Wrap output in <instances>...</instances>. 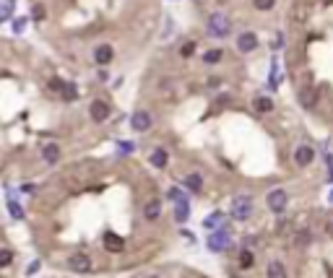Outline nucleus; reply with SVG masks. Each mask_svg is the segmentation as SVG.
<instances>
[{"label": "nucleus", "mask_w": 333, "mask_h": 278, "mask_svg": "<svg viewBox=\"0 0 333 278\" xmlns=\"http://www.w3.org/2000/svg\"><path fill=\"white\" fill-rule=\"evenodd\" d=\"M89 115H92L94 122H104L112 115V107H110V102H104V99H94L92 107H89Z\"/></svg>", "instance_id": "nucleus-6"}, {"label": "nucleus", "mask_w": 333, "mask_h": 278, "mask_svg": "<svg viewBox=\"0 0 333 278\" xmlns=\"http://www.w3.org/2000/svg\"><path fill=\"white\" fill-rule=\"evenodd\" d=\"M266 203H268V208L274 211V213H281V211H286V203H289V195H286V190H271L268 193V198H266Z\"/></svg>", "instance_id": "nucleus-5"}, {"label": "nucleus", "mask_w": 333, "mask_h": 278, "mask_svg": "<svg viewBox=\"0 0 333 278\" xmlns=\"http://www.w3.org/2000/svg\"><path fill=\"white\" fill-rule=\"evenodd\" d=\"M159 213H161V200L159 198H154V200H148V203L143 206V216L148 221H154V219H159Z\"/></svg>", "instance_id": "nucleus-14"}, {"label": "nucleus", "mask_w": 333, "mask_h": 278, "mask_svg": "<svg viewBox=\"0 0 333 278\" xmlns=\"http://www.w3.org/2000/svg\"><path fill=\"white\" fill-rule=\"evenodd\" d=\"M32 19H34V21H42V19H44V8H42V3H37V6H34Z\"/></svg>", "instance_id": "nucleus-32"}, {"label": "nucleus", "mask_w": 333, "mask_h": 278, "mask_svg": "<svg viewBox=\"0 0 333 278\" xmlns=\"http://www.w3.org/2000/svg\"><path fill=\"white\" fill-rule=\"evenodd\" d=\"M229 29H232V24H229V19H226L224 13H211L208 16V34L211 37H226Z\"/></svg>", "instance_id": "nucleus-4"}, {"label": "nucleus", "mask_w": 333, "mask_h": 278, "mask_svg": "<svg viewBox=\"0 0 333 278\" xmlns=\"http://www.w3.org/2000/svg\"><path fill=\"white\" fill-rule=\"evenodd\" d=\"M253 107H255V112L266 115V112L274 110V102H271L268 97H255V99H253Z\"/></svg>", "instance_id": "nucleus-20"}, {"label": "nucleus", "mask_w": 333, "mask_h": 278, "mask_svg": "<svg viewBox=\"0 0 333 278\" xmlns=\"http://www.w3.org/2000/svg\"><path fill=\"white\" fill-rule=\"evenodd\" d=\"M195 52V42H188V44H183V47H180V55L183 57H190Z\"/></svg>", "instance_id": "nucleus-30"}, {"label": "nucleus", "mask_w": 333, "mask_h": 278, "mask_svg": "<svg viewBox=\"0 0 333 278\" xmlns=\"http://www.w3.org/2000/svg\"><path fill=\"white\" fill-rule=\"evenodd\" d=\"M297 244H299V247L310 244V231H299V234H297Z\"/></svg>", "instance_id": "nucleus-31"}, {"label": "nucleus", "mask_w": 333, "mask_h": 278, "mask_svg": "<svg viewBox=\"0 0 333 278\" xmlns=\"http://www.w3.org/2000/svg\"><path fill=\"white\" fill-rule=\"evenodd\" d=\"M266 273H268V278H286V268H284V262H279V260H271Z\"/></svg>", "instance_id": "nucleus-17"}, {"label": "nucleus", "mask_w": 333, "mask_h": 278, "mask_svg": "<svg viewBox=\"0 0 333 278\" xmlns=\"http://www.w3.org/2000/svg\"><path fill=\"white\" fill-rule=\"evenodd\" d=\"M68 265H70L75 273H89V270H92V257L84 255V252H75V255H70Z\"/></svg>", "instance_id": "nucleus-10"}, {"label": "nucleus", "mask_w": 333, "mask_h": 278, "mask_svg": "<svg viewBox=\"0 0 333 278\" xmlns=\"http://www.w3.org/2000/svg\"><path fill=\"white\" fill-rule=\"evenodd\" d=\"M102 244H104V250H107V252H115V255L125 250V239H123V237H117L115 231H104Z\"/></svg>", "instance_id": "nucleus-7"}, {"label": "nucleus", "mask_w": 333, "mask_h": 278, "mask_svg": "<svg viewBox=\"0 0 333 278\" xmlns=\"http://www.w3.org/2000/svg\"><path fill=\"white\" fill-rule=\"evenodd\" d=\"M253 6L258 8V11H271L276 6V0H253Z\"/></svg>", "instance_id": "nucleus-28"}, {"label": "nucleus", "mask_w": 333, "mask_h": 278, "mask_svg": "<svg viewBox=\"0 0 333 278\" xmlns=\"http://www.w3.org/2000/svg\"><path fill=\"white\" fill-rule=\"evenodd\" d=\"M203 226H206L208 231H219V229H226V213L216 211V213L206 216V219H203Z\"/></svg>", "instance_id": "nucleus-12"}, {"label": "nucleus", "mask_w": 333, "mask_h": 278, "mask_svg": "<svg viewBox=\"0 0 333 278\" xmlns=\"http://www.w3.org/2000/svg\"><path fill=\"white\" fill-rule=\"evenodd\" d=\"M299 102H302V107H307V110H312V107H315V102H317V91H315L312 86H307L305 91H299Z\"/></svg>", "instance_id": "nucleus-15"}, {"label": "nucleus", "mask_w": 333, "mask_h": 278, "mask_svg": "<svg viewBox=\"0 0 333 278\" xmlns=\"http://www.w3.org/2000/svg\"><path fill=\"white\" fill-rule=\"evenodd\" d=\"M42 156H44V161L47 164H57V159H60V146L57 143H47L42 148Z\"/></svg>", "instance_id": "nucleus-16"}, {"label": "nucleus", "mask_w": 333, "mask_h": 278, "mask_svg": "<svg viewBox=\"0 0 333 278\" xmlns=\"http://www.w3.org/2000/svg\"><path fill=\"white\" fill-rule=\"evenodd\" d=\"M325 6H333V0H325Z\"/></svg>", "instance_id": "nucleus-38"}, {"label": "nucleus", "mask_w": 333, "mask_h": 278, "mask_svg": "<svg viewBox=\"0 0 333 278\" xmlns=\"http://www.w3.org/2000/svg\"><path fill=\"white\" fill-rule=\"evenodd\" d=\"M151 125H154V117H151L146 110H138V112L130 117V128H133V130H138V133H146Z\"/></svg>", "instance_id": "nucleus-8"}, {"label": "nucleus", "mask_w": 333, "mask_h": 278, "mask_svg": "<svg viewBox=\"0 0 333 278\" xmlns=\"http://www.w3.org/2000/svg\"><path fill=\"white\" fill-rule=\"evenodd\" d=\"M328 234H330V237H333V221H330V224H328Z\"/></svg>", "instance_id": "nucleus-37"}, {"label": "nucleus", "mask_w": 333, "mask_h": 278, "mask_svg": "<svg viewBox=\"0 0 333 278\" xmlns=\"http://www.w3.org/2000/svg\"><path fill=\"white\" fill-rule=\"evenodd\" d=\"M307 16H310V6L299 0V3L294 6V11H292V19H294L297 24H302V21H307Z\"/></svg>", "instance_id": "nucleus-18"}, {"label": "nucleus", "mask_w": 333, "mask_h": 278, "mask_svg": "<svg viewBox=\"0 0 333 278\" xmlns=\"http://www.w3.org/2000/svg\"><path fill=\"white\" fill-rule=\"evenodd\" d=\"M253 216V198L247 195H237L232 200V219L234 221H247Z\"/></svg>", "instance_id": "nucleus-1"}, {"label": "nucleus", "mask_w": 333, "mask_h": 278, "mask_svg": "<svg viewBox=\"0 0 333 278\" xmlns=\"http://www.w3.org/2000/svg\"><path fill=\"white\" fill-rule=\"evenodd\" d=\"M63 86H65V83L60 81V78H52V81H50V88H52V91H63Z\"/></svg>", "instance_id": "nucleus-34"}, {"label": "nucleus", "mask_w": 333, "mask_h": 278, "mask_svg": "<svg viewBox=\"0 0 333 278\" xmlns=\"http://www.w3.org/2000/svg\"><path fill=\"white\" fill-rule=\"evenodd\" d=\"M13 0H6V3H0V21H6V19H11V13H13Z\"/></svg>", "instance_id": "nucleus-23"}, {"label": "nucleus", "mask_w": 333, "mask_h": 278, "mask_svg": "<svg viewBox=\"0 0 333 278\" xmlns=\"http://www.w3.org/2000/svg\"><path fill=\"white\" fill-rule=\"evenodd\" d=\"M8 211H11V216L13 219H24V208L13 200V195H8Z\"/></svg>", "instance_id": "nucleus-22"}, {"label": "nucleus", "mask_w": 333, "mask_h": 278, "mask_svg": "<svg viewBox=\"0 0 333 278\" xmlns=\"http://www.w3.org/2000/svg\"><path fill=\"white\" fill-rule=\"evenodd\" d=\"M312 159H315L312 146L302 143V146H297V148H294V164H297V166H310V164H312Z\"/></svg>", "instance_id": "nucleus-9"}, {"label": "nucleus", "mask_w": 333, "mask_h": 278, "mask_svg": "<svg viewBox=\"0 0 333 278\" xmlns=\"http://www.w3.org/2000/svg\"><path fill=\"white\" fill-rule=\"evenodd\" d=\"M219 60H221V50H208L203 55V63L206 65H214V63H219Z\"/></svg>", "instance_id": "nucleus-24"}, {"label": "nucleus", "mask_w": 333, "mask_h": 278, "mask_svg": "<svg viewBox=\"0 0 333 278\" xmlns=\"http://www.w3.org/2000/svg\"><path fill=\"white\" fill-rule=\"evenodd\" d=\"M185 188L193 190V193H201V190H203V179H201V174H188V177H185Z\"/></svg>", "instance_id": "nucleus-21"}, {"label": "nucleus", "mask_w": 333, "mask_h": 278, "mask_svg": "<svg viewBox=\"0 0 333 278\" xmlns=\"http://www.w3.org/2000/svg\"><path fill=\"white\" fill-rule=\"evenodd\" d=\"M279 47H284V34H276V39H274V50H279Z\"/></svg>", "instance_id": "nucleus-35"}, {"label": "nucleus", "mask_w": 333, "mask_h": 278, "mask_svg": "<svg viewBox=\"0 0 333 278\" xmlns=\"http://www.w3.org/2000/svg\"><path fill=\"white\" fill-rule=\"evenodd\" d=\"M255 47H258V37H255L253 32H245V34H239V37H237V50H239L242 55L253 52Z\"/></svg>", "instance_id": "nucleus-11"}, {"label": "nucleus", "mask_w": 333, "mask_h": 278, "mask_svg": "<svg viewBox=\"0 0 333 278\" xmlns=\"http://www.w3.org/2000/svg\"><path fill=\"white\" fill-rule=\"evenodd\" d=\"M115 50H112V44H99V47L94 50V60H97V65H107L110 60H112Z\"/></svg>", "instance_id": "nucleus-13"}, {"label": "nucleus", "mask_w": 333, "mask_h": 278, "mask_svg": "<svg viewBox=\"0 0 333 278\" xmlns=\"http://www.w3.org/2000/svg\"><path fill=\"white\" fill-rule=\"evenodd\" d=\"M37 268H39V262H32V265H29V275H34V273H37Z\"/></svg>", "instance_id": "nucleus-36"}, {"label": "nucleus", "mask_w": 333, "mask_h": 278, "mask_svg": "<svg viewBox=\"0 0 333 278\" xmlns=\"http://www.w3.org/2000/svg\"><path fill=\"white\" fill-rule=\"evenodd\" d=\"M117 148H120V153H133V148H135V146H133L130 141H120V143H117Z\"/></svg>", "instance_id": "nucleus-33"}, {"label": "nucleus", "mask_w": 333, "mask_h": 278, "mask_svg": "<svg viewBox=\"0 0 333 278\" xmlns=\"http://www.w3.org/2000/svg\"><path fill=\"white\" fill-rule=\"evenodd\" d=\"M26 24H29V19H13V32L16 34H24V29H26Z\"/></svg>", "instance_id": "nucleus-29"}, {"label": "nucleus", "mask_w": 333, "mask_h": 278, "mask_svg": "<svg viewBox=\"0 0 333 278\" xmlns=\"http://www.w3.org/2000/svg\"><path fill=\"white\" fill-rule=\"evenodd\" d=\"M13 262V252L11 250H0V268H8Z\"/></svg>", "instance_id": "nucleus-27"}, {"label": "nucleus", "mask_w": 333, "mask_h": 278, "mask_svg": "<svg viewBox=\"0 0 333 278\" xmlns=\"http://www.w3.org/2000/svg\"><path fill=\"white\" fill-rule=\"evenodd\" d=\"M328 200H330V203H333V193H330V195H328Z\"/></svg>", "instance_id": "nucleus-39"}, {"label": "nucleus", "mask_w": 333, "mask_h": 278, "mask_svg": "<svg viewBox=\"0 0 333 278\" xmlns=\"http://www.w3.org/2000/svg\"><path fill=\"white\" fill-rule=\"evenodd\" d=\"M229 242H232V231H229V229L211 231L208 239H206V244H208V250H211V252H224L226 247H229Z\"/></svg>", "instance_id": "nucleus-2"}, {"label": "nucleus", "mask_w": 333, "mask_h": 278, "mask_svg": "<svg viewBox=\"0 0 333 278\" xmlns=\"http://www.w3.org/2000/svg\"><path fill=\"white\" fill-rule=\"evenodd\" d=\"M170 200L177 206V208H175V219H177L180 224H183V221L188 219V216H190V206H188L185 193L180 190V188H172V190H170Z\"/></svg>", "instance_id": "nucleus-3"}, {"label": "nucleus", "mask_w": 333, "mask_h": 278, "mask_svg": "<svg viewBox=\"0 0 333 278\" xmlns=\"http://www.w3.org/2000/svg\"><path fill=\"white\" fill-rule=\"evenodd\" d=\"M253 262H255V257H253L250 250H242V252H239V265H242V268H253Z\"/></svg>", "instance_id": "nucleus-25"}, {"label": "nucleus", "mask_w": 333, "mask_h": 278, "mask_svg": "<svg viewBox=\"0 0 333 278\" xmlns=\"http://www.w3.org/2000/svg\"><path fill=\"white\" fill-rule=\"evenodd\" d=\"M166 161H170V156H166V148H154V153H151V164L159 166V169H166Z\"/></svg>", "instance_id": "nucleus-19"}, {"label": "nucleus", "mask_w": 333, "mask_h": 278, "mask_svg": "<svg viewBox=\"0 0 333 278\" xmlns=\"http://www.w3.org/2000/svg\"><path fill=\"white\" fill-rule=\"evenodd\" d=\"M75 94H78V91H75V83H65V86H63V99L73 102V99H75Z\"/></svg>", "instance_id": "nucleus-26"}]
</instances>
